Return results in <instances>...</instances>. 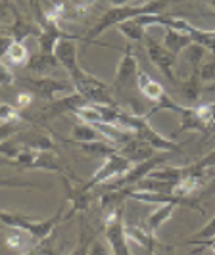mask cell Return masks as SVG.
I'll list each match as a JSON object with an SVG mask.
<instances>
[{
    "mask_svg": "<svg viewBox=\"0 0 215 255\" xmlns=\"http://www.w3.org/2000/svg\"><path fill=\"white\" fill-rule=\"evenodd\" d=\"M167 4H169V0H148V2H142V4H125V6L110 8L92 25V29L87 33L85 40L87 42H96V38L100 37L104 31H108L110 27H117L119 23L135 19V17L144 15V13H160Z\"/></svg>",
    "mask_w": 215,
    "mask_h": 255,
    "instance_id": "cell-1",
    "label": "cell"
},
{
    "mask_svg": "<svg viewBox=\"0 0 215 255\" xmlns=\"http://www.w3.org/2000/svg\"><path fill=\"white\" fill-rule=\"evenodd\" d=\"M117 125L127 128V130H131L137 138L148 142L152 148L160 150V152H181V146H179L177 142L162 136V134L150 125V121H148L144 115L129 114V112L119 110V112H117Z\"/></svg>",
    "mask_w": 215,
    "mask_h": 255,
    "instance_id": "cell-2",
    "label": "cell"
},
{
    "mask_svg": "<svg viewBox=\"0 0 215 255\" xmlns=\"http://www.w3.org/2000/svg\"><path fill=\"white\" fill-rule=\"evenodd\" d=\"M63 221L62 209L50 219H37V217H29L23 213H13V211H6V209H0V223L4 227H10V229H19L25 230L27 234L33 236V240L42 242V240H48L52 236L54 229Z\"/></svg>",
    "mask_w": 215,
    "mask_h": 255,
    "instance_id": "cell-3",
    "label": "cell"
},
{
    "mask_svg": "<svg viewBox=\"0 0 215 255\" xmlns=\"http://www.w3.org/2000/svg\"><path fill=\"white\" fill-rule=\"evenodd\" d=\"M89 100L83 96V94H79V92H71V94H67V96H63L60 100H52L48 102L44 108H40L37 112L35 117H29L27 121H31V123H35L38 127H44L48 121L52 119H56V117H60V115H65V114H77V110H81V108H85V106H89Z\"/></svg>",
    "mask_w": 215,
    "mask_h": 255,
    "instance_id": "cell-4",
    "label": "cell"
},
{
    "mask_svg": "<svg viewBox=\"0 0 215 255\" xmlns=\"http://www.w3.org/2000/svg\"><path fill=\"white\" fill-rule=\"evenodd\" d=\"M123 205L112 207L104 211V227H106V240L110 246L112 255H131L127 244L125 223H123Z\"/></svg>",
    "mask_w": 215,
    "mask_h": 255,
    "instance_id": "cell-5",
    "label": "cell"
},
{
    "mask_svg": "<svg viewBox=\"0 0 215 255\" xmlns=\"http://www.w3.org/2000/svg\"><path fill=\"white\" fill-rule=\"evenodd\" d=\"M73 87L79 94H83L90 104H102V106H115L117 104L114 100V94H112V89L102 83L98 77L90 75L85 69H81L73 79H71Z\"/></svg>",
    "mask_w": 215,
    "mask_h": 255,
    "instance_id": "cell-6",
    "label": "cell"
},
{
    "mask_svg": "<svg viewBox=\"0 0 215 255\" xmlns=\"http://www.w3.org/2000/svg\"><path fill=\"white\" fill-rule=\"evenodd\" d=\"M8 165L19 167V169H44V171H54V173H65L67 169L60 163L56 152H40V150H31V148H21L15 155L13 161H6Z\"/></svg>",
    "mask_w": 215,
    "mask_h": 255,
    "instance_id": "cell-7",
    "label": "cell"
},
{
    "mask_svg": "<svg viewBox=\"0 0 215 255\" xmlns=\"http://www.w3.org/2000/svg\"><path fill=\"white\" fill-rule=\"evenodd\" d=\"M131 167H133V163L127 159L125 155H121L119 152L112 153V155H108V157L104 159V163L100 165V169H98L87 182H83V188L90 192L92 188H96V186H100V184H108V182H112V180L123 177Z\"/></svg>",
    "mask_w": 215,
    "mask_h": 255,
    "instance_id": "cell-8",
    "label": "cell"
},
{
    "mask_svg": "<svg viewBox=\"0 0 215 255\" xmlns=\"http://www.w3.org/2000/svg\"><path fill=\"white\" fill-rule=\"evenodd\" d=\"M21 89L29 90L33 96H38L42 100H54V94L58 92H69L73 87L71 81H58V79H50V77H23L19 79Z\"/></svg>",
    "mask_w": 215,
    "mask_h": 255,
    "instance_id": "cell-9",
    "label": "cell"
},
{
    "mask_svg": "<svg viewBox=\"0 0 215 255\" xmlns=\"http://www.w3.org/2000/svg\"><path fill=\"white\" fill-rule=\"evenodd\" d=\"M144 46H146V52H148V58L152 60V64L164 73L173 85H177V75H175V62H177V56L171 54V52L165 48L164 44L156 42L150 37H144Z\"/></svg>",
    "mask_w": 215,
    "mask_h": 255,
    "instance_id": "cell-10",
    "label": "cell"
},
{
    "mask_svg": "<svg viewBox=\"0 0 215 255\" xmlns=\"http://www.w3.org/2000/svg\"><path fill=\"white\" fill-rule=\"evenodd\" d=\"M137 77H139V64L133 52V44L127 42L123 56L119 60V65L115 69V79H114V89L115 90H125L131 87H137Z\"/></svg>",
    "mask_w": 215,
    "mask_h": 255,
    "instance_id": "cell-11",
    "label": "cell"
},
{
    "mask_svg": "<svg viewBox=\"0 0 215 255\" xmlns=\"http://www.w3.org/2000/svg\"><path fill=\"white\" fill-rule=\"evenodd\" d=\"M54 56L58 58V62H60V65L63 67V71L69 75V79H73V77L83 69V67L79 65V58H77L75 37H71V35L60 38V42L56 44Z\"/></svg>",
    "mask_w": 215,
    "mask_h": 255,
    "instance_id": "cell-12",
    "label": "cell"
},
{
    "mask_svg": "<svg viewBox=\"0 0 215 255\" xmlns=\"http://www.w3.org/2000/svg\"><path fill=\"white\" fill-rule=\"evenodd\" d=\"M15 136H17V144H21L23 148L40 150V152H56V144L50 138V134H46L40 128H23Z\"/></svg>",
    "mask_w": 215,
    "mask_h": 255,
    "instance_id": "cell-13",
    "label": "cell"
},
{
    "mask_svg": "<svg viewBox=\"0 0 215 255\" xmlns=\"http://www.w3.org/2000/svg\"><path fill=\"white\" fill-rule=\"evenodd\" d=\"M117 152L121 153V155H125L127 159L131 161V163H140V161H146V159H150L156 155V148H152L148 142L140 140V138H131V140L123 144Z\"/></svg>",
    "mask_w": 215,
    "mask_h": 255,
    "instance_id": "cell-14",
    "label": "cell"
},
{
    "mask_svg": "<svg viewBox=\"0 0 215 255\" xmlns=\"http://www.w3.org/2000/svg\"><path fill=\"white\" fill-rule=\"evenodd\" d=\"M58 58L54 54H44V52H38V54H33L27 62V69L31 73H35L37 77H50L56 69H58Z\"/></svg>",
    "mask_w": 215,
    "mask_h": 255,
    "instance_id": "cell-15",
    "label": "cell"
},
{
    "mask_svg": "<svg viewBox=\"0 0 215 255\" xmlns=\"http://www.w3.org/2000/svg\"><path fill=\"white\" fill-rule=\"evenodd\" d=\"M214 242H215V217L212 219L204 229H200L198 232H194L192 238L187 240V246H192L190 255H196V254H200V252H204V250H208L210 244H214Z\"/></svg>",
    "mask_w": 215,
    "mask_h": 255,
    "instance_id": "cell-16",
    "label": "cell"
},
{
    "mask_svg": "<svg viewBox=\"0 0 215 255\" xmlns=\"http://www.w3.org/2000/svg\"><path fill=\"white\" fill-rule=\"evenodd\" d=\"M29 52H27L25 44L19 42V40H12L8 44V48L0 54V60L8 67H21V65H27L29 62Z\"/></svg>",
    "mask_w": 215,
    "mask_h": 255,
    "instance_id": "cell-17",
    "label": "cell"
},
{
    "mask_svg": "<svg viewBox=\"0 0 215 255\" xmlns=\"http://www.w3.org/2000/svg\"><path fill=\"white\" fill-rule=\"evenodd\" d=\"M137 87H139L140 94L152 102H158L162 96L165 94V89L152 77L148 75L146 71L139 69V77H137Z\"/></svg>",
    "mask_w": 215,
    "mask_h": 255,
    "instance_id": "cell-18",
    "label": "cell"
},
{
    "mask_svg": "<svg viewBox=\"0 0 215 255\" xmlns=\"http://www.w3.org/2000/svg\"><path fill=\"white\" fill-rule=\"evenodd\" d=\"M192 44V38L183 33V31H177V29H171V27H165V33H164V46L171 54L179 56L181 52L185 50L187 46Z\"/></svg>",
    "mask_w": 215,
    "mask_h": 255,
    "instance_id": "cell-19",
    "label": "cell"
},
{
    "mask_svg": "<svg viewBox=\"0 0 215 255\" xmlns=\"http://www.w3.org/2000/svg\"><path fill=\"white\" fill-rule=\"evenodd\" d=\"M71 144H75L83 153L92 155V157H100V159H106L108 155H112V153H115L119 150V148H117L115 144H112L110 140H100V142H73L71 140Z\"/></svg>",
    "mask_w": 215,
    "mask_h": 255,
    "instance_id": "cell-20",
    "label": "cell"
},
{
    "mask_svg": "<svg viewBox=\"0 0 215 255\" xmlns=\"http://www.w3.org/2000/svg\"><path fill=\"white\" fill-rule=\"evenodd\" d=\"M71 136H73V142H100L106 140L104 134L96 127H92L90 123H85V121H79L73 125L71 128Z\"/></svg>",
    "mask_w": 215,
    "mask_h": 255,
    "instance_id": "cell-21",
    "label": "cell"
},
{
    "mask_svg": "<svg viewBox=\"0 0 215 255\" xmlns=\"http://www.w3.org/2000/svg\"><path fill=\"white\" fill-rule=\"evenodd\" d=\"M125 234H127V240L146 248L150 252V255L154 254V248H156L158 242H156V236H152L148 230L140 229V227H133V225H125Z\"/></svg>",
    "mask_w": 215,
    "mask_h": 255,
    "instance_id": "cell-22",
    "label": "cell"
},
{
    "mask_svg": "<svg viewBox=\"0 0 215 255\" xmlns=\"http://www.w3.org/2000/svg\"><path fill=\"white\" fill-rule=\"evenodd\" d=\"M175 207H177V205L165 204V205H162L160 209H156L154 213L148 215V219H146V227H148V232H150L152 236H156V232L164 227L165 221L171 219L173 211H175Z\"/></svg>",
    "mask_w": 215,
    "mask_h": 255,
    "instance_id": "cell-23",
    "label": "cell"
},
{
    "mask_svg": "<svg viewBox=\"0 0 215 255\" xmlns=\"http://www.w3.org/2000/svg\"><path fill=\"white\" fill-rule=\"evenodd\" d=\"M179 117H181V130H198V132H208L210 128L204 125V121L198 117L196 110L194 108H181L179 112Z\"/></svg>",
    "mask_w": 215,
    "mask_h": 255,
    "instance_id": "cell-24",
    "label": "cell"
},
{
    "mask_svg": "<svg viewBox=\"0 0 215 255\" xmlns=\"http://www.w3.org/2000/svg\"><path fill=\"white\" fill-rule=\"evenodd\" d=\"M31 234H27L25 230H19V229H12V232H8V236H6V246L13 250V252H27V250H31L35 244L31 242Z\"/></svg>",
    "mask_w": 215,
    "mask_h": 255,
    "instance_id": "cell-25",
    "label": "cell"
},
{
    "mask_svg": "<svg viewBox=\"0 0 215 255\" xmlns=\"http://www.w3.org/2000/svg\"><path fill=\"white\" fill-rule=\"evenodd\" d=\"M200 69V67H198ZM198 69L192 71L189 81H185L183 89H181V98H185L187 102H194L200 98V90H202V81H200V75H198Z\"/></svg>",
    "mask_w": 215,
    "mask_h": 255,
    "instance_id": "cell-26",
    "label": "cell"
},
{
    "mask_svg": "<svg viewBox=\"0 0 215 255\" xmlns=\"http://www.w3.org/2000/svg\"><path fill=\"white\" fill-rule=\"evenodd\" d=\"M196 190H204V177H185L183 180H179L173 188V194L189 198L190 194H194Z\"/></svg>",
    "mask_w": 215,
    "mask_h": 255,
    "instance_id": "cell-27",
    "label": "cell"
},
{
    "mask_svg": "<svg viewBox=\"0 0 215 255\" xmlns=\"http://www.w3.org/2000/svg\"><path fill=\"white\" fill-rule=\"evenodd\" d=\"M117 31L127 37L129 42H140V40H144V27L139 25L135 19H129V21H123V23H119L117 25Z\"/></svg>",
    "mask_w": 215,
    "mask_h": 255,
    "instance_id": "cell-28",
    "label": "cell"
},
{
    "mask_svg": "<svg viewBox=\"0 0 215 255\" xmlns=\"http://www.w3.org/2000/svg\"><path fill=\"white\" fill-rule=\"evenodd\" d=\"M79 236H81V238H79V246H77L71 254H67V255H89L90 246L94 244V232L83 223V225H81V234H79Z\"/></svg>",
    "mask_w": 215,
    "mask_h": 255,
    "instance_id": "cell-29",
    "label": "cell"
},
{
    "mask_svg": "<svg viewBox=\"0 0 215 255\" xmlns=\"http://www.w3.org/2000/svg\"><path fill=\"white\" fill-rule=\"evenodd\" d=\"M21 17L19 10L13 6L10 0H0V25H12L13 21Z\"/></svg>",
    "mask_w": 215,
    "mask_h": 255,
    "instance_id": "cell-30",
    "label": "cell"
},
{
    "mask_svg": "<svg viewBox=\"0 0 215 255\" xmlns=\"http://www.w3.org/2000/svg\"><path fill=\"white\" fill-rule=\"evenodd\" d=\"M21 121H2L0 123V144L6 140H10L12 136H15L17 132H21Z\"/></svg>",
    "mask_w": 215,
    "mask_h": 255,
    "instance_id": "cell-31",
    "label": "cell"
},
{
    "mask_svg": "<svg viewBox=\"0 0 215 255\" xmlns=\"http://www.w3.org/2000/svg\"><path fill=\"white\" fill-rule=\"evenodd\" d=\"M0 188H35V190H44V186L37 184V182L19 179H6V177H0Z\"/></svg>",
    "mask_w": 215,
    "mask_h": 255,
    "instance_id": "cell-32",
    "label": "cell"
},
{
    "mask_svg": "<svg viewBox=\"0 0 215 255\" xmlns=\"http://www.w3.org/2000/svg\"><path fill=\"white\" fill-rule=\"evenodd\" d=\"M185 56H187V60L190 62V65L194 67V69H198L200 67V62H202V58H204V46H200L198 42H192L190 46H187L185 48Z\"/></svg>",
    "mask_w": 215,
    "mask_h": 255,
    "instance_id": "cell-33",
    "label": "cell"
},
{
    "mask_svg": "<svg viewBox=\"0 0 215 255\" xmlns=\"http://www.w3.org/2000/svg\"><path fill=\"white\" fill-rule=\"evenodd\" d=\"M0 121H23V114L13 104L0 102Z\"/></svg>",
    "mask_w": 215,
    "mask_h": 255,
    "instance_id": "cell-34",
    "label": "cell"
},
{
    "mask_svg": "<svg viewBox=\"0 0 215 255\" xmlns=\"http://www.w3.org/2000/svg\"><path fill=\"white\" fill-rule=\"evenodd\" d=\"M33 100H35V96L29 92V90L21 89L17 94H15V100H13V106L21 112V110H25V108H29L31 104H33Z\"/></svg>",
    "mask_w": 215,
    "mask_h": 255,
    "instance_id": "cell-35",
    "label": "cell"
},
{
    "mask_svg": "<svg viewBox=\"0 0 215 255\" xmlns=\"http://www.w3.org/2000/svg\"><path fill=\"white\" fill-rule=\"evenodd\" d=\"M198 75H200V81H202V83H214L215 81V60H210V62H206L204 65H200Z\"/></svg>",
    "mask_w": 215,
    "mask_h": 255,
    "instance_id": "cell-36",
    "label": "cell"
},
{
    "mask_svg": "<svg viewBox=\"0 0 215 255\" xmlns=\"http://www.w3.org/2000/svg\"><path fill=\"white\" fill-rule=\"evenodd\" d=\"M15 83V75L12 73V69L0 60V87L2 89H8Z\"/></svg>",
    "mask_w": 215,
    "mask_h": 255,
    "instance_id": "cell-37",
    "label": "cell"
},
{
    "mask_svg": "<svg viewBox=\"0 0 215 255\" xmlns=\"http://www.w3.org/2000/svg\"><path fill=\"white\" fill-rule=\"evenodd\" d=\"M194 167L200 169V171H208V169L215 167V150L214 152H210L208 155H204L202 159H198V161L194 163Z\"/></svg>",
    "mask_w": 215,
    "mask_h": 255,
    "instance_id": "cell-38",
    "label": "cell"
},
{
    "mask_svg": "<svg viewBox=\"0 0 215 255\" xmlns=\"http://www.w3.org/2000/svg\"><path fill=\"white\" fill-rule=\"evenodd\" d=\"M175 250H177V246H173V244H156L152 255H177Z\"/></svg>",
    "mask_w": 215,
    "mask_h": 255,
    "instance_id": "cell-39",
    "label": "cell"
},
{
    "mask_svg": "<svg viewBox=\"0 0 215 255\" xmlns=\"http://www.w3.org/2000/svg\"><path fill=\"white\" fill-rule=\"evenodd\" d=\"M94 2H96V0H75L73 10H75L77 15H85V13L92 8V4H94Z\"/></svg>",
    "mask_w": 215,
    "mask_h": 255,
    "instance_id": "cell-40",
    "label": "cell"
},
{
    "mask_svg": "<svg viewBox=\"0 0 215 255\" xmlns=\"http://www.w3.org/2000/svg\"><path fill=\"white\" fill-rule=\"evenodd\" d=\"M89 255H110V252L102 246V244H98V242H94L92 246H90V252H89Z\"/></svg>",
    "mask_w": 215,
    "mask_h": 255,
    "instance_id": "cell-41",
    "label": "cell"
},
{
    "mask_svg": "<svg viewBox=\"0 0 215 255\" xmlns=\"http://www.w3.org/2000/svg\"><path fill=\"white\" fill-rule=\"evenodd\" d=\"M214 194H215V180H212L208 186H204L202 198H210V196H214Z\"/></svg>",
    "mask_w": 215,
    "mask_h": 255,
    "instance_id": "cell-42",
    "label": "cell"
},
{
    "mask_svg": "<svg viewBox=\"0 0 215 255\" xmlns=\"http://www.w3.org/2000/svg\"><path fill=\"white\" fill-rule=\"evenodd\" d=\"M40 252H42V246H33L31 250H27V252H23L21 255H40Z\"/></svg>",
    "mask_w": 215,
    "mask_h": 255,
    "instance_id": "cell-43",
    "label": "cell"
},
{
    "mask_svg": "<svg viewBox=\"0 0 215 255\" xmlns=\"http://www.w3.org/2000/svg\"><path fill=\"white\" fill-rule=\"evenodd\" d=\"M106 2H110V4L115 8V6H125L129 0H106Z\"/></svg>",
    "mask_w": 215,
    "mask_h": 255,
    "instance_id": "cell-44",
    "label": "cell"
},
{
    "mask_svg": "<svg viewBox=\"0 0 215 255\" xmlns=\"http://www.w3.org/2000/svg\"><path fill=\"white\" fill-rule=\"evenodd\" d=\"M15 2H17V6H19L21 10H27V8H29V4H27V0H15Z\"/></svg>",
    "mask_w": 215,
    "mask_h": 255,
    "instance_id": "cell-45",
    "label": "cell"
},
{
    "mask_svg": "<svg viewBox=\"0 0 215 255\" xmlns=\"http://www.w3.org/2000/svg\"><path fill=\"white\" fill-rule=\"evenodd\" d=\"M208 250H212V252H214V254H215V242L212 244V246H210V248H208Z\"/></svg>",
    "mask_w": 215,
    "mask_h": 255,
    "instance_id": "cell-46",
    "label": "cell"
},
{
    "mask_svg": "<svg viewBox=\"0 0 215 255\" xmlns=\"http://www.w3.org/2000/svg\"><path fill=\"white\" fill-rule=\"evenodd\" d=\"M208 2H210V4H212V6H215V0H208Z\"/></svg>",
    "mask_w": 215,
    "mask_h": 255,
    "instance_id": "cell-47",
    "label": "cell"
},
{
    "mask_svg": "<svg viewBox=\"0 0 215 255\" xmlns=\"http://www.w3.org/2000/svg\"><path fill=\"white\" fill-rule=\"evenodd\" d=\"M2 227H4V225H2V223H0V229H2Z\"/></svg>",
    "mask_w": 215,
    "mask_h": 255,
    "instance_id": "cell-48",
    "label": "cell"
}]
</instances>
